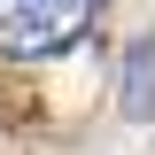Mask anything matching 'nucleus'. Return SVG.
<instances>
[{
	"instance_id": "obj_1",
	"label": "nucleus",
	"mask_w": 155,
	"mask_h": 155,
	"mask_svg": "<svg viewBox=\"0 0 155 155\" xmlns=\"http://www.w3.org/2000/svg\"><path fill=\"white\" fill-rule=\"evenodd\" d=\"M101 0H0V54L8 62H54L93 31Z\"/></svg>"
},
{
	"instance_id": "obj_2",
	"label": "nucleus",
	"mask_w": 155,
	"mask_h": 155,
	"mask_svg": "<svg viewBox=\"0 0 155 155\" xmlns=\"http://www.w3.org/2000/svg\"><path fill=\"white\" fill-rule=\"evenodd\" d=\"M124 116L132 124L155 116V39H132L124 47Z\"/></svg>"
}]
</instances>
